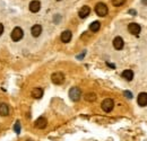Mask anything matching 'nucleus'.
Here are the masks:
<instances>
[{"instance_id":"6e6552de","label":"nucleus","mask_w":147,"mask_h":141,"mask_svg":"<svg viewBox=\"0 0 147 141\" xmlns=\"http://www.w3.org/2000/svg\"><path fill=\"white\" fill-rule=\"evenodd\" d=\"M34 125H35V128H37V129H45L47 125H48V121H47V119L44 116H41V117H38L36 121H35Z\"/></svg>"},{"instance_id":"aec40b11","label":"nucleus","mask_w":147,"mask_h":141,"mask_svg":"<svg viewBox=\"0 0 147 141\" xmlns=\"http://www.w3.org/2000/svg\"><path fill=\"white\" fill-rule=\"evenodd\" d=\"M14 131L16 132V134H19L20 133V123H19V121H17L15 125H14Z\"/></svg>"},{"instance_id":"a211bd4d","label":"nucleus","mask_w":147,"mask_h":141,"mask_svg":"<svg viewBox=\"0 0 147 141\" xmlns=\"http://www.w3.org/2000/svg\"><path fill=\"white\" fill-rule=\"evenodd\" d=\"M85 99H86V101H88V102H94V101L96 99V95H95V94H93V93L87 94V95L85 96Z\"/></svg>"},{"instance_id":"f3484780","label":"nucleus","mask_w":147,"mask_h":141,"mask_svg":"<svg viewBox=\"0 0 147 141\" xmlns=\"http://www.w3.org/2000/svg\"><path fill=\"white\" fill-rule=\"evenodd\" d=\"M100 27H101V24H100V21H93L92 24L90 25V30L92 31V32H98L100 31Z\"/></svg>"},{"instance_id":"393cba45","label":"nucleus","mask_w":147,"mask_h":141,"mask_svg":"<svg viewBox=\"0 0 147 141\" xmlns=\"http://www.w3.org/2000/svg\"><path fill=\"white\" fill-rule=\"evenodd\" d=\"M143 3H144V5H146V6H147V0H143Z\"/></svg>"},{"instance_id":"0eeeda50","label":"nucleus","mask_w":147,"mask_h":141,"mask_svg":"<svg viewBox=\"0 0 147 141\" xmlns=\"http://www.w3.org/2000/svg\"><path fill=\"white\" fill-rule=\"evenodd\" d=\"M123 45H125V42H123L122 37L117 36V37L113 40V46H114L115 50H122V49H123Z\"/></svg>"},{"instance_id":"ddd939ff","label":"nucleus","mask_w":147,"mask_h":141,"mask_svg":"<svg viewBox=\"0 0 147 141\" xmlns=\"http://www.w3.org/2000/svg\"><path fill=\"white\" fill-rule=\"evenodd\" d=\"M31 33H32V35L34 36V37H37V36L41 35V33H42V26L41 25H34L33 27H32V30H31Z\"/></svg>"},{"instance_id":"f8f14e48","label":"nucleus","mask_w":147,"mask_h":141,"mask_svg":"<svg viewBox=\"0 0 147 141\" xmlns=\"http://www.w3.org/2000/svg\"><path fill=\"white\" fill-rule=\"evenodd\" d=\"M71 36H73V34H71L70 31H65V32L61 33V41L63 43H69L70 40H71Z\"/></svg>"},{"instance_id":"39448f33","label":"nucleus","mask_w":147,"mask_h":141,"mask_svg":"<svg viewBox=\"0 0 147 141\" xmlns=\"http://www.w3.org/2000/svg\"><path fill=\"white\" fill-rule=\"evenodd\" d=\"M80 95H82V91H80V89L77 88V87H73L69 90V97L73 99L74 102L79 101L80 99Z\"/></svg>"},{"instance_id":"2eb2a0df","label":"nucleus","mask_w":147,"mask_h":141,"mask_svg":"<svg viewBox=\"0 0 147 141\" xmlns=\"http://www.w3.org/2000/svg\"><path fill=\"white\" fill-rule=\"evenodd\" d=\"M43 96V89L41 88H34L32 90V97H34V98H41Z\"/></svg>"},{"instance_id":"5701e85b","label":"nucleus","mask_w":147,"mask_h":141,"mask_svg":"<svg viewBox=\"0 0 147 141\" xmlns=\"http://www.w3.org/2000/svg\"><path fill=\"white\" fill-rule=\"evenodd\" d=\"M83 56H84V53H82V55H78L77 59H83Z\"/></svg>"},{"instance_id":"20e7f679","label":"nucleus","mask_w":147,"mask_h":141,"mask_svg":"<svg viewBox=\"0 0 147 141\" xmlns=\"http://www.w3.org/2000/svg\"><path fill=\"white\" fill-rule=\"evenodd\" d=\"M23 36H24V32H23V30H22L20 27H15L14 31L11 32V40H13L14 42L20 41V40L23 38Z\"/></svg>"},{"instance_id":"dca6fc26","label":"nucleus","mask_w":147,"mask_h":141,"mask_svg":"<svg viewBox=\"0 0 147 141\" xmlns=\"http://www.w3.org/2000/svg\"><path fill=\"white\" fill-rule=\"evenodd\" d=\"M122 77H123L126 80L131 81L132 78H134V72H132L131 70H125L123 72H122Z\"/></svg>"},{"instance_id":"1a4fd4ad","label":"nucleus","mask_w":147,"mask_h":141,"mask_svg":"<svg viewBox=\"0 0 147 141\" xmlns=\"http://www.w3.org/2000/svg\"><path fill=\"white\" fill-rule=\"evenodd\" d=\"M137 102L139 106H146L147 105V94L146 93H140L137 97Z\"/></svg>"},{"instance_id":"f257e3e1","label":"nucleus","mask_w":147,"mask_h":141,"mask_svg":"<svg viewBox=\"0 0 147 141\" xmlns=\"http://www.w3.org/2000/svg\"><path fill=\"white\" fill-rule=\"evenodd\" d=\"M95 11H96V14H97L100 17H104V16L108 15L109 9H108V6H107L105 3L98 2V3L95 6Z\"/></svg>"},{"instance_id":"bb28decb","label":"nucleus","mask_w":147,"mask_h":141,"mask_svg":"<svg viewBox=\"0 0 147 141\" xmlns=\"http://www.w3.org/2000/svg\"><path fill=\"white\" fill-rule=\"evenodd\" d=\"M58 1H60V0H58Z\"/></svg>"},{"instance_id":"412c9836","label":"nucleus","mask_w":147,"mask_h":141,"mask_svg":"<svg viewBox=\"0 0 147 141\" xmlns=\"http://www.w3.org/2000/svg\"><path fill=\"white\" fill-rule=\"evenodd\" d=\"M125 96H126L127 98H129V99H131V98H132V94H131L129 90H126V91H125Z\"/></svg>"},{"instance_id":"6ab92c4d","label":"nucleus","mask_w":147,"mask_h":141,"mask_svg":"<svg viewBox=\"0 0 147 141\" xmlns=\"http://www.w3.org/2000/svg\"><path fill=\"white\" fill-rule=\"evenodd\" d=\"M111 1H112V5L115 7H120L126 2V0H111Z\"/></svg>"},{"instance_id":"a878e982","label":"nucleus","mask_w":147,"mask_h":141,"mask_svg":"<svg viewBox=\"0 0 147 141\" xmlns=\"http://www.w3.org/2000/svg\"><path fill=\"white\" fill-rule=\"evenodd\" d=\"M27 141H31V140H27Z\"/></svg>"},{"instance_id":"4be33fe9","label":"nucleus","mask_w":147,"mask_h":141,"mask_svg":"<svg viewBox=\"0 0 147 141\" xmlns=\"http://www.w3.org/2000/svg\"><path fill=\"white\" fill-rule=\"evenodd\" d=\"M3 33V25L2 24H0V35Z\"/></svg>"},{"instance_id":"423d86ee","label":"nucleus","mask_w":147,"mask_h":141,"mask_svg":"<svg viewBox=\"0 0 147 141\" xmlns=\"http://www.w3.org/2000/svg\"><path fill=\"white\" fill-rule=\"evenodd\" d=\"M128 31L129 33L132 34V35H138L142 31V27H140V25H138L136 23H131L128 25Z\"/></svg>"},{"instance_id":"9d476101","label":"nucleus","mask_w":147,"mask_h":141,"mask_svg":"<svg viewBox=\"0 0 147 141\" xmlns=\"http://www.w3.org/2000/svg\"><path fill=\"white\" fill-rule=\"evenodd\" d=\"M90 13H91V8H90L88 6H83V7L80 8L79 13H78V16L80 18H86L90 15Z\"/></svg>"},{"instance_id":"7ed1b4c3","label":"nucleus","mask_w":147,"mask_h":141,"mask_svg":"<svg viewBox=\"0 0 147 141\" xmlns=\"http://www.w3.org/2000/svg\"><path fill=\"white\" fill-rule=\"evenodd\" d=\"M101 107H102V109H103L104 112H107V113L111 112V111L113 109V107H114V102H113V99H112V98H107V99H104V101L102 102V104H101Z\"/></svg>"},{"instance_id":"f03ea898","label":"nucleus","mask_w":147,"mask_h":141,"mask_svg":"<svg viewBox=\"0 0 147 141\" xmlns=\"http://www.w3.org/2000/svg\"><path fill=\"white\" fill-rule=\"evenodd\" d=\"M51 80L55 85H61L65 81V75L62 72H60V71L53 72L52 76H51Z\"/></svg>"},{"instance_id":"b1692460","label":"nucleus","mask_w":147,"mask_h":141,"mask_svg":"<svg viewBox=\"0 0 147 141\" xmlns=\"http://www.w3.org/2000/svg\"><path fill=\"white\" fill-rule=\"evenodd\" d=\"M130 14H132V15H136V11H134V10H130Z\"/></svg>"},{"instance_id":"4468645a","label":"nucleus","mask_w":147,"mask_h":141,"mask_svg":"<svg viewBox=\"0 0 147 141\" xmlns=\"http://www.w3.org/2000/svg\"><path fill=\"white\" fill-rule=\"evenodd\" d=\"M9 114V106L5 103H0V115L7 116Z\"/></svg>"},{"instance_id":"9b49d317","label":"nucleus","mask_w":147,"mask_h":141,"mask_svg":"<svg viewBox=\"0 0 147 141\" xmlns=\"http://www.w3.org/2000/svg\"><path fill=\"white\" fill-rule=\"evenodd\" d=\"M40 8H41V2H40L38 0H33V1H31V3H30V10H31L32 13H37V11L40 10Z\"/></svg>"}]
</instances>
